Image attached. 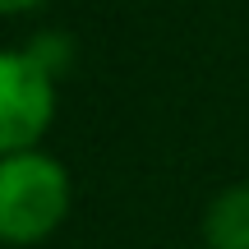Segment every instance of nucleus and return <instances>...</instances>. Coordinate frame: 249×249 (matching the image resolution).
I'll return each instance as SVG.
<instances>
[{
  "label": "nucleus",
  "mask_w": 249,
  "mask_h": 249,
  "mask_svg": "<svg viewBox=\"0 0 249 249\" xmlns=\"http://www.w3.org/2000/svg\"><path fill=\"white\" fill-rule=\"evenodd\" d=\"M55 116L51 70L37 51L0 46V157L37 148Z\"/></svg>",
  "instance_id": "2"
},
{
  "label": "nucleus",
  "mask_w": 249,
  "mask_h": 249,
  "mask_svg": "<svg viewBox=\"0 0 249 249\" xmlns=\"http://www.w3.org/2000/svg\"><path fill=\"white\" fill-rule=\"evenodd\" d=\"M42 0H0V14H18V9H33Z\"/></svg>",
  "instance_id": "4"
},
{
  "label": "nucleus",
  "mask_w": 249,
  "mask_h": 249,
  "mask_svg": "<svg viewBox=\"0 0 249 249\" xmlns=\"http://www.w3.org/2000/svg\"><path fill=\"white\" fill-rule=\"evenodd\" d=\"M70 213V176L42 148L0 157V245H37Z\"/></svg>",
  "instance_id": "1"
},
{
  "label": "nucleus",
  "mask_w": 249,
  "mask_h": 249,
  "mask_svg": "<svg viewBox=\"0 0 249 249\" xmlns=\"http://www.w3.org/2000/svg\"><path fill=\"white\" fill-rule=\"evenodd\" d=\"M208 249H249V185H231L203 213Z\"/></svg>",
  "instance_id": "3"
}]
</instances>
